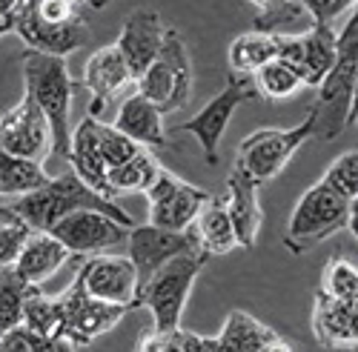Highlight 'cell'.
Listing matches in <instances>:
<instances>
[{
	"label": "cell",
	"mask_w": 358,
	"mask_h": 352,
	"mask_svg": "<svg viewBox=\"0 0 358 352\" xmlns=\"http://www.w3.org/2000/svg\"><path fill=\"white\" fill-rule=\"evenodd\" d=\"M23 292L26 284H20L12 270L0 275V338L23 324Z\"/></svg>",
	"instance_id": "34"
},
{
	"label": "cell",
	"mask_w": 358,
	"mask_h": 352,
	"mask_svg": "<svg viewBox=\"0 0 358 352\" xmlns=\"http://www.w3.org/2000/svg\"><path fill=\"white\" fill-rule=\"evenodd\" d=\"M252 89L258 98H266V101H284V98H292L295 92L304 89L301 78H298L287 64L281 61H270L264 64L252 78Z\"/></svg>",
	"instance_id": "31"
},
{
	"label": "cell",
	"mask_w": 358,
	"mask_h": 352,
	"mask_svg": "<svg viewBox=\"0 0 358 352\" xmlns=\"http://www.w3.org/2000/svg\"><path fill=\"white\" fill-rule=\"evenodd\" d=\"M358 301H338L318 289L313 298V335L330 352H355Z\"/></svg>",
	"instance_id": "20"
},
{
	"label": "cell",
	"mask_w": 358,
	"mask_h": 352,
	"mask_svg": "<svg viewBox=\"0 0 358 352\" xmlns=\"http://www.w3.org/2000/svg\"><path fill=\"white\" fill-rule=\"evenodd\" d=\"M324 295L338 298V301H358V267L355 261L347 258H330L321 272V286Z\"/></svg>",
	"instance_id": "32"
},
{
	"label": "cell",
	"mask_w": 358,
	"mask_h": 352,
	"mask_svg": "<svg viewBox=\"0 0 358 352\" xmlns=\"http://www.w3.org/2000/svg\"><path fill=\"white\" fill-rule=\"evenodd\" d=\"M127 247H129L127 258L132 261V267L138 272V289L152 278L169 258L198 249L192 229L172 232V229H161L152 223H135L132 229H127Z\"/></svg>",
	"instance_id": "13"
},
{
	"label": "cell",
	"mask_w": 358,
	"mask_h": 352,
	"mask_svg": "<svg viewBox=\"0 0 358 352\" xmlns=\"http://www.w3.org/2000/svg\"><path fill=\"white\" fill-rule=\"evenodd\" d=\"M161 169L164 166L158 163V158L152 152L141 149L138 155H132L121 166H115V169L106 172V184H109L112 198L117 200V198H124V195H141V192H146L149 186L155 184Z\"/></svg>",
	"instance_id": "25"
},
{
	"label": "cell",
	"mask_w": 358,
	"mask_h": 352,
	"mask_svg": "<svg viewBox=\"0 0 358 352\" xmlns=\"http://www.w3.org/2000/svg\"><path fill=\"white\" fill-rule=\"evenodd\" d=\"M355 83H358V17L344 23L336 35V64L315 86V138L336 140L350 124H355Z\"/></svg>",
	"instance_id": "1"
},
{
	"label": "cell",
	"mask_w": 358,
	"mask_h": 352,
	"mask_svg": "<svg viewBox=\"0 0 358 352\" xmlns=\"http://www.w3.org/2000/svg\"><path fill=\"white\" fill-rule=\"evenodd\" d=\"M66 3H69V6H75V9H80V6L86 3V0H66Z\"/></svg>",
	"instance_id": "45"
},
{
	"label": "cell",
	"mask_w": 358,
	"mask_h": 352,
	"mask_svg": "<svg viewBox=\"0 0 358 352\" xmlns=\"http://www.w3.org/2000/svg\"><path fill=\"white\" fill-rule=\"evenodd\" d=\"M261 352H292V349H289V344H287V341H281V338H273V341L266 344Z\"/></svg>",
	"instance_id": "42"
},
{
	"label": "cell",
	"mask_w": 358,
	"mask_h": 352,
	"mask_svg": "<svg viewBox=\"0 0 358 352\" xmlns=\"http://www.w3.org/2000/svg\"><path fill=\"white\" fill-rule=\"evenodd\" d=\"M206 261L210 258L198 249L175 255L138 289L135 309H149L155 332L181 330V315H184L187 298H189V292H192Z\"/></svg>",
	"instance_id": "5"
},
{
	"label": "cell",
	"mask_w": 358,
	"mask_h": 352,
	"mask_svg": "<svg viewBox=\"0 0 358 352\" xmlns=\"http://www.w3.org/2000/svg\"><path fill=\"white\" fill-rule=\"evenodd\" d=\"M273 338H278L275 330L261 324L258 318H252L244 309H232L218 332V344L227 352H261Z\"/></svg>",
	"instance_id": "26"
},
{
	"label": "cell",
	"mask_w": 358,
	"mask_h": 352,
	"mask_svg": "<svg viewBox=\"0 0 358 352\" xmlns=\"http://www.w3.org/2000/svg\"><path fill=\"white\" fill-rule=\"evenodd\" d=\"M46 232H52L72 255H98L127 241V226L95 210H78L52 223Z\"/></svg>",
	"instance_id": "15"
},
{
	"label": "cell",
	"mask_w": 358,
	"mask_h": 352,
	"mask_svg": "<svg viewBox=\"0 0 358 352\" xmlns=\"http://www.w3.org/2000/svg\"><path fill=\"white\" fill-rule=\"evenodd\" d=\"M255 9V32L266 35H289V29L307 17V12L295 0H247Z\"/></svg>",
	"instance_id": "30"
},
{
	"label": "cell",
	"mask_w": 358,
	"mask_h": 352,
	"mask_svg": "<svg viewBox=\"0 0 358 352\" xmlns=\"http://www.w3.org/2000/svg\"><path fill=\"white\" fill-rule=\"evenodd\" d=\"M23 327L41 338H64V318L55 295L41 292V286H26L23 292Z\"/></svg>",
	"instance_id": "28"
},
{
	"label": "cell",
	"mask_w": 358,
	"mask_h": 352,
	"mask_svg": "<svg viewBox=\"0 0 358 352\" xmlns=\"http://www.w3.org/2000/svg\"><path fill=\"white\" fill-rule=\"evenodd\" d=\"M23 86L26 95L38 103L43 117L52 129V155L66 158L69 155V138H72V95L75 80L69 75L66 57L41 54L29 49L23 57Z\"/></svg>",
	"instance_id": "3"
},
{
	"label": "cell",
	"mask_w": 358,
	"mask_h": 352,
	"mask_svg": "<svg viewBox=\"0 0 358 352\" xmlns=\"http://www.w3.org/2000/svg\"><path fill=\"white\" fill-rule=\"evenodd\" d=\"M29 223L17 215L15 221H0V272H6L15 267V261L29 238Z\"/></svg>",
	"instance_id": "36"
},
{
	"label": "cell",
	"mask_w": 358,
	"mask_h": 352,
	"mask_svg": "<svg viewBox=\"0 0 358 352\" xmlns=\"http://www.w3.org/2000/svg\"><path fill=\"white\" fill-rule=\"evenodd\" d=\"M112 126L117 132H124L127 138H132L143 149H164L169 143V132L164 126V115L155 103H149L143 95L129 92L121 106H117V115Z\"/></svg>",
	"instance_id": "22"
},
{
	"label": "cell",
	"mask_w": 358,
	"mask_h": 352,
	"mask_svg": "<svg viewBox=\"0 0 358 352\" xmlns=\"http://www.w3.org/2000/svg\"><path fill=\"white\" fill-rule=\"evenodd\" d=\"M275 61L287 64L304 86H318L336 64L333 26L313 23L304 35H275Z\"/></svg>",
	"instance_id": "10"
},
{
	"label": "cell",
	"mask_w": 358,
	"mask_h": 352,
	"mask_svg": "<svg viewBox=\"0 0 358 352\" xmlns=\"http://www.w3.org/2000/svg\"><path fill=\"white\" fill-rule=\"evenodd\" d=\"M321 184H327L338 198L355 203V198H358V152L355 149L341 152L330 166H327Z\"/></svg>",
	"instance_id": "33"
},
{
	"label": "cell",
	"mask_w": 358,
	"mask_h": 352,
	"mask_svg": "<svg viewBox=\"0 0 358 352\" xmlns=\"http://www.w3.org/2000/svg\"><path fill=\"white\" fill-rule=\"evenodd\" d=\"M78 278L83 289L92 298L124 307L127 312L135 309V295H138V272L127 255H109L98 252L86 258L78 270Z\"/></svg>",
	"instance_id": "14"
},
{
	"label": "cell",
	"mask_w": 358,
	"mask_h": 352,
	"mask_svg": "<svg viewBox=\"0 0 358 352\" xmlns=\"http://www.w3.org/2000/svg\"><path fill=\"white\" fill-rule=\"evenodd\" d=\"M341 229H352L355 235V203L338 198L330 186L318 181L292 207L284 232V247L292 255H304L318 244L330 241Z\"/></svg>",
	"instance_id": "4"
},
{
	"label": "cell",
	"mask_w": 358,
	"mask_h": 352,
	"mask_svg": "<svg viewBox=\"0 0 358 352\" xmlns=\"http://www.w3.org/2000/svg\"><path fill=\"white\" fill-rule=\"evenodd\" d=\"M313 23H333L347 9H355V0H295Z\"/></svg>",
	"instance_id": "37"
},
{
	"label": "cell",
	"mask_w": 358,
	"mask_h": 352,
	"mask_svg": "<svg viewBox=\"0 0 358 352\" xmlns=\"http://www.w3.org/2000/svg\"><path fill=\"white\" fill-rule=\"evenodd\" d=\"M195 352H227V349L218 344V338H203V335H198V338H195Z\"/></svg>",
	"instance_id": "40"
},
{
	"label": "cell",
	"mask_w": 358,
	"mask_h": 352,
	"mask_svg": "<svg viewBox=\"0 0 358 352\" xmlns=\"http://www.w3.org/2000/svg\"><path fill=\"white\" fill-rule=\"evenodd\" d=\"M192 235H195V244L206 258H215V255H227L238 247L235 241V229L227 212V203L224 198L210 195L203 200V207L198 210L195 221H192Z\"/></svg>",
	"instance_id": "24"
},
{
	"label": "cell",
	"mask_w": 358,
	"mask_h": 352,
	"mask_svg": "<svg viewBox=\"0 0 358 352\" xmlns=\"http://www.w3.org/2000/svg\"><path fill=\"white\" fill-rule=\"evenodd\" d=\"M224 203H227V212H229V221H232V229H235L238 247L252 249L258 235H261V226H264L261 184H255L241 166L232 163V169L227 175Z\"/></svg>",
	"instance_id": "17"
},
{
	"label": "cell",
	"mask_w": 358,
	"mask_h": 352,
	"mask_svg": "<svg viewBox=\"0 0 358 352\" xmlns=\"http://www.w3.org/2000/svg\"><path fill=\"white\" fill-rule=\"evenodd\" d=\"M98 149H101V161L109 169L115 166H121L124 161H129L132 155H138L143 146H138L132 138H127L124 132H117L112 124H103L98 121Z\"/></svg>",
	"instance_id": "35"
},
{
	"label": "cell",
	"mask_w": 358,
	"mask_h": 352,
	"mask_svg": "<svg viewBox=\"0 0 358 352\" xmlns=\"http://www.w3.org/2000/svg\"><path fill=\"white\" fill-rule=\"evenodd\" d=\"M12 32H17L20 41L32 52L55 54V57H69L72 52L83 49L89 43V38H92V29H89L83 15L72 17L69 23H57V26L38 23V20L26 17V15H15Z\"/></svg>",
	"instance_id": "18"
},
{
	"label": "cell",
	"mask_w": 358,
	"mask_h": 352,
	"mask_svg": "<svg viewBox=\"0 0 358 352\" xmlns=\"http://www.w3.org/2000/svg\"><path fill=\"white\" fill-rule=\"evenodd\" d=\"M83 86L92 95V103H89V117L101 121L103 109L117 101L127 92H135V75L127 66L124 54L117 52V46H101L98 52H92V57L83 66Z\"/></svg>",
	"instance_id": "16"
},
{
	"label": "cell",
	"mask_w": 358,
	"mask_h": 352,
	"mask_svg": "<svg viewBox=\"0 0 358 352\" xmlns=\"http://www.w3.org/2000/svg\"><path fill=\"white\" fill-rule=\"evenodd\" d=\"M26 0H0V15L3 17H15L20 9H23Z\"/></svg>",
	"instance_id": "41"
},
{
	"label": "cell",
	"mask_w": 358,
	"mask_h": 352,
	"mask_svg": "<svg viewBox=\"0 0 358 352\" xmlns=\"http://www.w3.org/2000/svg\"><path fill=\"white\" fill-rule=\"evenodd\" d=\"M86 3L92 6V9H106V6L112 3V0H86Z\"/></svg>",
	"instance_id": "44"
},
{
	"label": "cell",
	"mask_w": 358,
	"mask_h": 352,
	"mask_svg": "<svg viewBox=\"0 0 358 352\" xmlns=\"http://www.w3.org/2000/svg\"><path fill=\"white\" fill-rule=\"evenodd\" d=\"M313 132H315L313 112L298 126H289V129H278V126L255 129L252 135H247L241 143H238L235 166H241L255 184L264 186V184L275 181L287 169L292 155L313 138Z\"/></svg>",
	"instance_id": "7"
},
{
	"label": "cell",
	"mask_w": 358,
	"mask_h": 352,
	"mask_svg": "<svg viewBox=\"0 0 358 352\" xmlns=\"http://www.w3.org/2000/svg\"><path fill=\"white\" fill-rule=\"evenodd\" d=\"M227 61H229V75L252 78L264 64L275 61V35L255 32V29H252V32L238 35L229 43Z\"/></svg>",
	"instance_id": "27"
},
{
	"label": "cell",
	"mask_w": 358,
	"mask_h": 352,
	"mask_svg": "<svg viewBox=\"0 0 358 352\" xmlns=\"http://www.w3.org/2000/svg\"><path fill=\"white\" fill-rule=\"evenodd\" d=\"M66 161L72 163V172L89 189H95L98 195L115 200L112 192H109V184H106V166H103L101 149H98V121L95 117L86 115L78 124V129H72Z\"/></svg>",
	"instance_id": "23"
},
{
	"label": "cell",
	"mask_w": 358,
	"mask_h": 352,
	"mask_svg": "<svg viewBox=\"0 0 358 352\" xmlns=\"http://www.w3.org/2000/svg\"><path fill=\"white\" fill-rule=\"evenodd\" d=\"M258 98L255 89H252V80L250 78H238V75H227V86L224 89L206 103L198 115H192L189 121L178 124L166 132H187L192 135L201 149H203V161L215 166L218 163V149H221V138L232 121V115L238 112V106Z\"/></svg>",
	"instance_id": "8"
},
{
	"label": "cell",
	"mask_w": 358,
	"mask_h": 352,
	"mask_svg": "<svg viewBox=\"0 0 358 352\" xmlns=\"http://www.w3.org/2000/svg\"><path fill=\"white\" fill-rule=\"evenodd\" d=\"M0 352H32V332H29L23 324L9 330L3 338H0Z\"/></svg>",
	"instance_id": "38"
},
{
	"label": "cell",
	"mask_w": 358,
	"mask_h": 352,
	"mask_svg": "<svg viewBox=\"0 0 358 352\" xmlns=\"http://www.w3.org/2000/svg\"><path fill=\"white\" fill-rule=\"evenodd\" d=\"M166 35V26L161 20V15L155 9H135L129 12L124 29H121V38H117V52L124 54L127 66L132 69L135 80L138 75H143V69L155 61V54L161 52Z\"/></svg>",
	"instance_id": "19"
},
{
	"label": "cell",
	"mask_w": 358,
	"mask_h": 352,
	"mask_svg": "<svg viewBox=\"0 0 358 352\" xmlns=\"http://www.w3.org/2000/svg\"><path fill=\"white\" fill-rule=\"evenodd\" d=\"M52 175L43 169V163L26 161L17 155H9L0 149V195L20 198L26 192H35L49 184Z\"/></svg>",
	"instance_id": "29"
},
{
	"label": "cell",
	"mask_w": 358,
	"mask_h": 352,
	"mask_svg": "<svg viewBox=\"0 0 358 352\" xmlns=\"http://www.w3.org/2000/svg\"><path fill=\"white\" fill-rule=\"evenodd\" d=\"M72 258V252L55 238L52 232H43V229H32L29 238L15 261V278L26 286H41L43 281H49L64 263Z\"/></svg>",
	"instance_id": "21"
},
{
	"label": "cell",
	"mask_w": 358,
	"mask_h": 352,
	"mask_svg": "<svg viewBox=\"0 0 358 352\" xmlns=\"http://www.w3.org/2000/svg\"><path fill=\"white\" fill-rule=\"evenodd\" d=\"M9 207L29 223V229H43V232L52 223H57L61 218H66V215H72L78 210L103 212V215L115 218L117 223L127 226V229L135 226V218L121 207V203L98 195L95 189H89L72 169L64 172V175H57V178H49L46 186L20 195L17 200L9 203Z\"/></svg>",
	"instance_id": "2"
},
{
	"label": "cell",
	"mask_w": 358,
	"mask_h": 352,
	"mask_svg": "<svg viewBox=\"0 0 358 352\" xmlns=\"http://www.w3.org/2000/svg\"><path fill=\"white\" fill-rule=\"evenodd\" d=\"M143 195L149 200V221L146 223L161 226V229H172V232L189 229L198 210L203 207V200L210 198L206 189L187 184L184 178H178V175H172L166 169L158 172L155 184Z\"/></svg>",
	"instance_id": "11"
},
{
	"label": "cell",
	"mask_w": 358,
	"mask_h": 352,
	"mask_svg": "<svg viewBox=\"0 0 358 352\" xmlns=\"http://www.w3.org/2000/svg\"><path fill=\"white\" fill-rule=\"evenodd\" d=\"M0 275H3V272H0Z\"/></svg>",
	"instance_id": "46"
},
{
	"label": "cell",
	"mask_w": 358,
	"mask_h": 352,
	"mask_svg": "<svg viewBox=\"0 0 358 352\" xmlns=\"http://www.w3.org/2000/svg\"><path fill=\"white\" fill-rule=\"evenodd\" d=\"M55 298H57V307H61V318H64V338L72 344H80V346L112 332L127 315L124 307H115V304H106V301H98L89 295L78 275L61 295H55Z\"/></svg>",
	"instance_id": "9"
},
{
	"label": "cell",
	"mask_w": 358,
	"mask_h": 352,
	"mask_svg": "<svg viewBox=\"0 0 358 352\" xmlns=\"http://www.w3.org/2000/svg\"><path fill=\"white\" fill-rule=\"evenodd\" d=\"M135 92L155 103L161 115H172L189 106L192 101V57L181 32L166 29L161 52L135 80Z\"/></svg>",
	"instance_id": "6"
},
{
	"label": "cell",
	"mask_w": 358,
	"mask_h": 352,
	"mask_svg": "<svg viewBox=\"0 0 358 352\" xmlns=\"http://www.w3.org/2000/svg\"><path fill=\"white\" fill-rule=\"evenodd\" d=\"M12 26H15V17H3V15H0V35L12 32Z\"/></svg>",
	"instance_id": "43"
},
{
	"label": "cell",
	"mask_w": 358,
	"mask_h": 352,
	"mask_svg": "<svg viewBox=\"0 0 358 352\" xmlns=\"http://www.w3.org/2000/svg\"><path fill=\"white\" fill-rule=\"evenodd\" d=\"M32 352H75V344L66 338H41L32 335Z\"/></svg>",
	"instance_id": "39"
},
{
	"label": "cell",
	"mask_w": 358,
	"mask_h": 352,
	"mask_svg": "<svg viewBox=\"0 0 358 352\" xmlns=\"http://www.w3.org/2000/svg\"><path fill=\"white\" fill-rule=\"evenodd\" d=\"M0 149L17 158H26V161H35V163H46V158L52 155L49 121L26 92L0 117Z\"/></svg>",
	"instance_id": "12"
}]
</instances>
